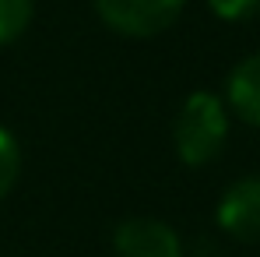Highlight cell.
Wrapping results in <instances>:
<instances>
[{"mask_svg":"<svg viewBox=\"0 0 260 257\" xmlns=\"http://www.w3.org/2000/svg\"><path fill=\"white\" fill-rule=\"evenodd\" d=\"M18 173H21V148H18L11 130L0 127V201L14 190Z\"/></svg>","mask_w":260,"mask_h":257,"instance_id":"cell-7","label":"cell"},{"mask_svg":"<svg viewBox=\"0 0 260 257\" xmlns=\"http://www.w3.org/2000/svg\"><path fill=\"white\" fill-rule=\"evenodd\" d=\"M225 106L232 117L260 130V53L243 56L225 78Z\"/></svg>","mask_w":260,"mask_h":257,"instance_id":"cell-5","label":"cell"},{"mask_svg":"<svg viewBox=\"0 0 260 257\" xmlns=\"http://www.w3.org/2000/svg\"><path fill=\"white\" fill-rule=\"evenodd\" d=\"M36 0H0V46L21 39V32L32 25Z\"/></svg>","mask_w":260,"mask_h":257,"instance_id":"cell-6","label":"cell"},{"mask_svg":"<svg viewBox=\"0 0 260 257\" xmlns=\"http://www.w3.org/2000/svg\"><path fill=\"white\" fill-rule=\"evenodd\" d=\"M113 250L116 257H183V240L169 222L137 215L116 225Z\"/></svg>","mask_w":260,"mask_h":257,"instance_id":"cell-3","label":"cell"},{"mask_svg":"<svg viewBox=\"0 0 260 257\" xmlns=\"http://www.w3.org/2000/svg\"><path fill=\"white\" fill-rule=\"evenodd\" d=\"M208 7L221 21H246V18L260 14V0H208Z\"/></svg>","mask_w":260,"mask_h":257,"instance_id":"cell-8","label":"cell"},{"mask_svg":"<svg viewBox=\"0 0 260 257\" xmlns=\"http://www.w3.org/2000/svg\"><path fill=\"white\" fill-rule=\"evenodd\" d=\"M186 0H95L99 18L130 39L158 36L183 14Z\"/></svg>","mask_w":260,"mask_h":257,"instance_id":"cell-2","label":"cell"},{"mask_svg":"<svg viewBox=\"0 0 260 257\" xmlns=\"http://www.w3.org/2000/svg\"><path fill=\"white\" fill-rule=\"evenodd\" d=\"M229 141V106L215 92H193L183 99L173 120L176 155L186 166H208Z\"/></svg>","mask_w":260,"mask_h":257,"instance_id":"cell-1","label":"cell"},{"mask_svg":"<svg viewBox=\"0 0 260 257\" xmlns=\"http://www.w3.org/2000/svg\"><path fill=\"white\" fill-rule=\"evenodd\" d=\"M218 225L243 243H260V176H239L218 201Z\"/></svg>","mask_w":260,"mask_h":257,"instance_id":"cell-4","label":"cell"}]
</instances>
